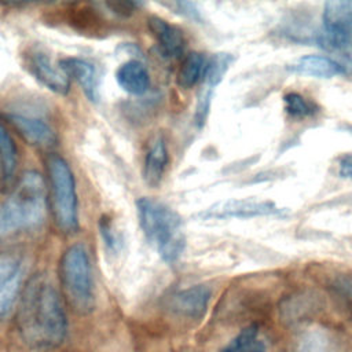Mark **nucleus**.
I'll use <instances>...</instances> for the list:
<instances>
[{
  "mask_svg": "<svg viewBox=\"0 0 352 352\" xmlns=\"http://www.w3.org/2000/svg\"><path fill=\"white\" fill-rule=\"evenodd\" d=\"M16 326L26 345L37 351L59 346L67 334V318L59 292L54 283L37 275L21 293Z\"/></svg>",
  "mask_w": 352,
  "mask_h": 352,
  "instance_id": "nucleus-1",
  "label": "nucleus"
},
{
  "mask_svg": "<svg viewBox=\"0 0 352 352\" xmlns=\"http://www.w3.org/2000/svg\"><path fill=\"white\" fill-rule=\"evenodd\" d=\"M47 198L43 177L33 170L25 172L11 195L0 205V242L41 224Z\"/></svg>",
  "mask_w": 352,
  "mask_h": 352,
  "instance_id": "nucleus-2",
  "label": "nucleus"
},
{
  "mask_svg": "<svg viewBox=\"0 0 352 352\" xmlns=\"http://www.w3.org/2000/svg\"><path fill=\"white\" fill-rule=\"evenodd\" d=\"M140 228L161 258L175 264L186 249V235L180 216L168 205L147 197L136 201Z\"/></svg>",
  "mask_w": 352,
  "mask_h": 352,
  "instance_id": "nucleus-3",
  "label": "nucleus"
},
{
  "mask_svg": "<svg viewBox=\"0 0 352 352\" xmlns=\"http://www.w3.org/2000/svg\"><path fill=\"white\" fill-rule=\"evenodd\" d=\"M59 279L70 305L80 314L95 308V280L88 250L81 243L69 246L59 260Z\"/></svg>",
  "mask_w": 352,
  "mask_h": 352,
  "instance_id": "nucleus-4",
  "label": "nucleus"
},
{
  "mask_svg": "<svg viewBox=\"0 0 352 352\" xmlns=\"http://www.w3.org/2000/svg\"><path fill=\"white\" fill-rule=\"evenodd\" d=\"M45 169L54 221L63 234H72L78 228V201L73 172L56 154L47 157Z\"/></svg>",
  "mask_w": 352,
  "mask_h": 352,
  "instance_id": "nucleus-5",
  "label": "nucleus"
},
{
  "mask_svg": "<svg viewBox=\"0 0 352 352\" xmlns=\"http://www.w3.org/2000/svg\"><path fill=\"white\" fill-rule=\"evenodd\" d=\"M322 21L320 44L334 51L352 52V0L326 1Z\"/></svg>",
  "mask_w": 352,
  "mask_h": 352,
  "instance_id": "nucleus-6",
  "label": "nucleus"
},
{
  "mask_svg": "<svg viewBox=\"0 0 352 352\" xmlns=\"http://www.w3.org/2000/svg\"><path fill=\"white\" fill-rule=\"evenodd\" d=\"M23 63L28 72L45 88L58 95H66L70 88V80L65 72L55 65L51 56L41 48L32 47L23 55Z\"/></svg>",
  "mask_w": 352,
  "mask_h": 352,
  "instance_id": "nucleus-7",
  "label": "nucleus"
},
{
  "mask_svg": "<svg viewBox=\"0 0 352 352\" xmlns=\"http://www.w3.org/2000/svg\"><path fill=\"white\" fill-rule=\"evenodd\" d=\"M22 260L11 253H0V320L15 308L22 293Z\"/></svg>",
  "mask_w": 352,
  "mask_h": 352,
  "instance_id": "nucleus-8",
  "label": "nucleus"
},
{
  "mask_svg": "<svg viewBox=\"0 0 352 352\" xmlns=\"http://www.w3.org/2000/svg\"><path fill=\"white\" fill-rule=\"evenodd\" d=\"M280 209L271 201L257 199H230L219 202L205 212H201L202 219H248L257 216L279 214Z\"/></svg>",
  "mask_w": 352,
  "mask_h": 352,
  "instance_id": "nucleus-9",
  "label": "nucleus"
},
{
  "mask_svg": "<svg viewBox=\"0 0 352 352\" xmlns=\"http://www.w3.org/2000/svg\"><path fill=\"white\" fill-rule=\"evenodd\" d=\"M210 297L212 290L208 286H190L170 296L169 308L179 316L187 319H201L206 314Z\"/></svg>",
  "mask_w": 352,
  "mask_h": 352,
  "instance_id": "nucleus-10",
  "label": "nucleus"
},
{
  "mask_svg": "<svg viewBox=\"0 0 352 352\" xmlns=\"http://www.w3.org/2000/svg\"><path fill=\"white\" fill-rule=\"evenodd\" d=\"M7 120L14 126V129L32 146L48 148L56 142V133L54 128L41 118L32 117L28 114L10 113Z\"/></svg>",
  "mask_w": 352,
  "mask_h": 352,
  "instance_id": "nucleus-11",
  "label": "nucleus"
},
{
  "mask_svg": "<svg viewBox=\"0 0 352 352\" xmlns=\"http://www.w3.org/2000/svg\"><path fill=\"white\" fill-rule=\"evenodd\" d=\"M58 65L69 80L73 78L77 81L89 100H98V76L92 63L81 58H63Z\"/></svg>",
  "mask_w": 352,
  "mask_h": 352,
  "instance_id": "nucleus-12",
  "label": "nucleus"
},
{
  "mask_svg": "<svg viewBox=\"0 0 352 352\" xmlns=\"http://www.w3.org/2000/svg\"><path fill=\"white\" fill-rule=\"evenodd\" d=\"M147 25L165 55L176 58L183 54L186 40L183 32L177 26L168 23L160 16H150L147 19Z\"/></svg>",
  "mask_w": 352,
  "mask_h": 352,
  "instance_id": "nucleus-13",
  "label": "nucleus"
},
{
  "mask_svg": "<svg viewBox=\"0 0 352 352\" xmlns=\"http://www.w3.org/2000/svg\"><path fill=\"white\" fill-rule=\"evenodd\" d=\"M287 69L293 73L316 78H331L345 73V69L341 63L329 56L322 55L301 56L296 62H293Z\"/></svg>",
  "mask_w": 352,
  "mask_h": 352,
  "instance_id": "nucleus-14",
  "label": "nucleus"
},
{
  "mask_svg": "<svg viewBox=\"0 0 352 352\" xmlns=\"http://www.w3.org/2000/svg\"><path fill=\"white\" fill-rule=\"evenodd\" d=\"M168 164L166 143L161 135H157L148 144L144 162H143V179L147 186L157 187L161 183L165 168Z\"/></svg>",
  "mask_w": 352,
  "mask_h": 352,
  "instance_id": "nucleus-15",
  "label": "nucleus"
},
{
  "mask_svg": "<svg viewBox=\"0 0 352 352\" xmlns=\"http://www.w3.org/2000/svg\"><path fill=\"white\" fill-rule=\"evenodd\" d=\"M116 78L118 85L131 95H143L150 87V74L146 66L139 60H128L122 63Z\"/></svg>",
  "mask_w": 352,
  "mask_h": 352,
  "instance_id": "nucleus-16",
  "label": "nucleus"
},
{
  "mask_svg": "<svg viewBox=\"0 0 352 352\" xmlns=\"http://www.w3.org/2000/svg\"><path fill=\"white\" fill-rule=\"evenodd\" d=\"M221 352H268L265 342L261 340L256 326L242 329Z\"/></svg>",
  "mask_w": 352,
  "mask_h": 352,
  "instance_id": "nucleus-17",
  "label": "nucleus"
},
{
  "mask_svg": "<svg viewBox=\"0 0 352 352\" xmlns=\"http://www.w3.org/2000/svg\"><path fill=\"white\" fill-rule=\"evenodd\" d=\"M235 58L227 52H217L212 55L205 63V69L202 74L204 87L209 89H214L221 82L223 77L226 76V73L228 72Z\"/></svg>",
  "mask_w": 352,
  "mask_h": 352,
  "instance_id": "nucleus-18",
  "label": "nucleus"
},
{
  "mask_svg": "<svg viewBox=\"0 0 352 352\" xmlns=\"http://www.w3.org/2000/svg\"><path fill=\"white\" fill-rule=\"evenodd\" d=\"M205 63H206V60L202 54H199V52L188 54L184 58V60L177 72V85L183 89L192 88L198 82V80L202 77Z\"/></svg>",
  "mask_w": 352,
  "mask_h": 352,
  "instance_id": "nucleus-19",
  "label": "nucleus"
},
{
  "mask_svg": "<svg viewBox=\"0 0 352 352\" xmlns=\"http://www.w3.org/2000/svg\"><path fill=\"white\" fill-rule=\"evenodd\" d=\"M18 165V151L16 146L7 131V128L0 122V166L3 177L6 182H10L15 176Z\"/></svg>",
  "mask_w": 352,
  "mask_h": 352,
  "instance_id": "nucleus-20",
  "label": "nucleus"
},
{
  "mask_svg": "<svg viewBox=\"0 0 352 352\" xmlns=\"http://www.w3.org/2000/svg\"><path fill=\"white\" fill-rule=\"evenodd\" d=\"M297 352H338V346L326 331L309 330L298 341Z\"/></svg>",
  "mask_w": 352,
  "mask_h": 352,
  "instance_id": "nucleus-21",
  "label": "nucleus"
},
{
  "mask_svg": "<svg viewBox=\"0 0 352 352\" xmlns=\"http://www.w3.org/2000/svg\"><path fill=\"white\" fill-rule=\"evenodd\" d=\"M285 110L292 117H308L316 111V107L312 102L307 100L302 95L297 92H289L283 96Z\"/></svg>",
  "mask_w": 352,
  "mask_h": 352,
  "instance_id": "nucleus-22",
  "label": "nucleus"
},
{
  "mask_svg": "<svg viewBox=\"0 0 352 352\" xmlns=\"http://www.w3.org/2000/svg\"><path fill=\"white\" fill-rule=\"evenodd\" d=\"M98 226H99V232L102 235V239L106 245L107 252L111 254L120 253L122 248V239H121V235L116 231L111 223V219L109 216H102L98 221Z\"/></svg>",
  "mask_w": 352,
  "mask_h": 352,
  "instance_id": "nucleus-23",
  "label": "nucleus"
},
{
  "mask_svg": "<svg viewBox=\"0 0 352 352\" xmlns=\"http://www.w3.org/2000/svg\"><path fill=\"white\" fill-rule=\"evenodd\" d=\"M212 98H213V89L204 87L198 96V102H197L195 113H194V122L198 128H202L206 122V118H208V114L210 110Z\"/></svg>",
  "mask_w": 352,
  "mask_h": 352,
  "instance_id": "nucleus-24",
  "label": "nucleus"
},
{
  "mask_svg": "<svg viewBox=\"0 0 352 352\" xmlns=\"http://www.w3.org/2000/svg\"><path fill=\"white\" fill-rule=\"evenodd\" d=\"M164 6L175 10V12L183 15V16H187L192 21H197V22H202V16H201V12L197 8V4L195 3H191V1H170V3H162Z\"/></svg>",
  "mask_w": 352,
  "mask_h": 352,
  "instance_id": "nucleus-25",
  "label": "nucleus"
},
{
  "mask_svg": "<svg viewBox=\"0 0 352 352\" xmlns=\"http://www.w3.org/2000/svg\"><path fill=\"white\" fill-rule=\"evenodd\" d=\"M138 6H139V3H135V1H109V3H106V7L109 10H111L114 14L121 15V16L131 15Z\"/></svg>",
  "mask_w": 352,
  "mask_h": 352,
  "instance_id": "nucleus-26",
  "label": "nucleus"
},
{
  "mask_svg": "<svg viewBox=\"0 0 352 352\" xmlns=\"http://www.w3.org/2000/svg\"><path fill=\"white\" fill-rule=\"evenodd\" d=\"M336 290L352 305V278H341L334 285Z\"/></svg>",
  "mask_w": 352,
  "mask_h": 352,
  "instance_id": "nucleus-27",
  "label": "nucleus"
},
{
  "mask_svg": "<svg viewBox=\"0 0 352 352\" xmlns=\"http://www.w3.org/2000/svg\"><path fill=\"white\" fill-rule=\"evenodd\" d=\"M340 175L352 180V157H346L340 162Z\"/></svg>",
  "mask_w": 352,
  "mask_h": 352,
  "instance_id": "nucleus-28",
  "label": "nucleus"
}]
</instances>
